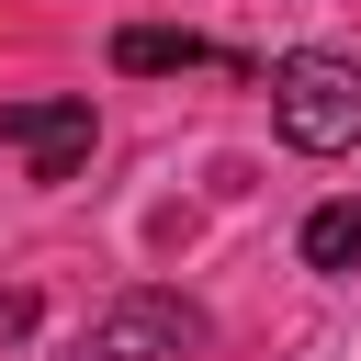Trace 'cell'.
I'll return each mask as SVG.
<instances>
[{"mask_svg":"<svg viewBox=\"0 0 361 361\" xmlns=\"http://www.w3.org/2000/svg\"><path fill=\"white\" fill-rule=\"evenodd\" d=\"M271 124H282L305 158L361 147V68H350V56H282V68H271Z\"/></svg>","mask_w":361,"mask_h":361,"instance_id":"obj_1","label":"cell"},{"mask_svg":"<svg viewBox=\"0 0 361 361\" xmlns=\"http://www.w3.org/2000/svg\"><path fill=\"white\" fill-rule=\"evenodd\" d=\"M180 350H203V305H180V293H124L79 338V361H180Z\"/></svg>","mask_w":361,"mask_h":361,"instance_id":"obj_2","label":"cell"},{"mask_svg":"<svg viewBox=\"0 0 361 361\" xmlns=\"http://www.w3.org/2000/svg\"><path fill=\"white\" fill-rule=\"evenodd\" d=\"M0 147L34 180H79L90 158V90H45V102H0Z\"/></svg>","mask_w":361,"mask_h":361,"instance_id":"obj_3","label":"cell"},{"mask_svg":"<svg viewBox=\"0 0 361 361\" xmlns=\"http://www.w3.org/2000/svg\"><path fill=\"white\" fill-rule=\"evenodd\" d=\"M113 68H124V79H158V68H226V56H214L203 34H169V23H124V34H113Z\"/></svg>","mask_w":361,"mask_h":361,"instance_id":"obj_4","label":"cell"},{"mask_svg":"<svg viewBox=\"0 0 361 361\" xmlns=\"http://www.w3.org/2000/svg\"><path fill=\"white\" fill-rule=\"evenodd\" d=\"M305 271H361V203H316L305 214Z\"/></svg>","mask_w":361,"mask_h":361,"instance_id":"obj_5","label":"cell"}]
</instances>
